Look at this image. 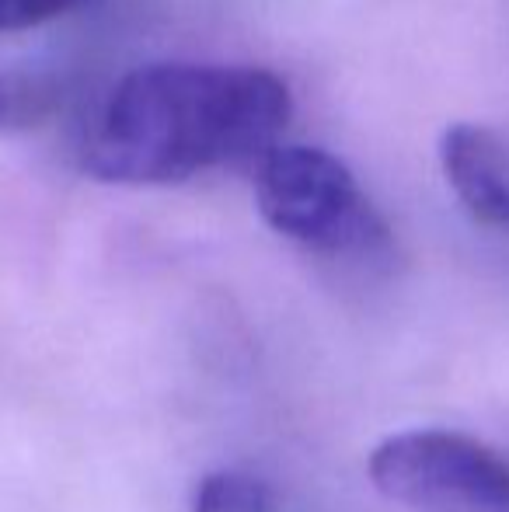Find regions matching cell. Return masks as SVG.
Here are the masks:
<instances>
[{"mask_svg": "<svg viewBox=\"0 0 509 512\" xmlns=\"http://www.w3.org/2000/svg\"><path fill=\"white\" fill-rule=\"evenodd\" d=\"M290 119V84L265 67L143 63L105 95L77 157L98 182L178 185L220 164H258Z\"/></svg>", "mask_w": 509, "mask_h": 512, "instance_id": "cell-1", "label": "cell"}, {"mask_svg": "<svg viewBox=\"0 0 509 512\" xmlns=\"http://www.w3.org/2000/svg\"><path fill=\"white\" fill-rule=\"evenodd\" d=\"M255 203L279 237L328 258H377L391 227L342 157L307 143L272 147L255 164Z\"/></svg>", "mask_w": 509, "mask_h": 512, "instance_id": "cell-2", "label": "cell"}, {"mask_svg": "<svg viewBox=\"0 0 509 512\" xmlns=\"http://www.w3.org/2000/svg\"><path fill=\"white\" fill-rule=\"evenodd\" d=\"M367 474L415 512H509V460L461 432H398L370 453Z\"/></svg>", "mask_w": 509, "mask_h": 512, "instance_id": "cell-3", "label": "cell"}, {"mask_svg": "<svg viewBox=\"0 0 509 512\" xmlns=\"http://www.w3.org/2000/svg\"><path fill=\"white\" fill-rule=\"evenodd\" d=\"M440 168L457 203L482 227L509 234V154L499 136L475 122L440 133Z\"/></svg>", "mask_w": 509, "mask_h": 512, "instance_id": "cell-4", "label": "cell"}, {"mask_svg": "<svg viewBox=\"0 0 509 512\" xmlns=\"http://www.w3.org/2000/svg\"><path fill=\"white\" fill-rule=\"evenodd\" d=\"M63 81L49 74H0V133H32L63 108Z\"/></svg>", "mask_w": 509, "mask_h": 512, "instance_id": "cell-5", "label": "cell"}, {"mask_svg": "<svg viewBox=\"0 0 509 512\" xmlns=\"http://www.w3.org/2000/svg\"><path fill=\"white\" fill-rule=\"evenodd\" d=\"M276 492L245 471H210L196 481L192 512H276Z\"/></svg>", "mask_w": 509, "mask_h": 512, "instance_id": "cell-6", "label": "cell"}, {"mask_svg": "<svg viewBox=\"0 0 509 512\" xmlns=\"http://www.w3.org/2000/svg\"><path fill=\"white\" fill-rule=\"evenodd\" d=\"M84 0H0V32H25L70 14Z\"/></svg>", "mask_w": 509, "mask_h": 512, "instance_id": "cell-7", "label": "cell"}]
</instances>
